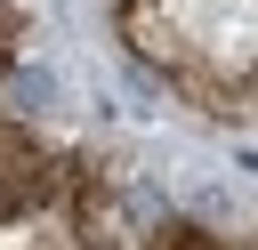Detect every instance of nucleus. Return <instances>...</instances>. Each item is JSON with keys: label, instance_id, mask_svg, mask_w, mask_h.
I'll return each mask as SVG.
<instances>
[{"label": "nucleus", "instance_id": "nucleus-1", "mask_svg": "<svg viewBox=\"0 0 258 250\" xmlns=\"http://www.w3.org/2000/svg\"><path fill=\"white\" fill-rule=\"evenodd\" d=\"M56 105H64V81H56V65H40V56H16V73L0 81V113H8V121H24V129H40Z\"/></svg>", "mask_w": 258, "mask_h": 250}]
</instances>
